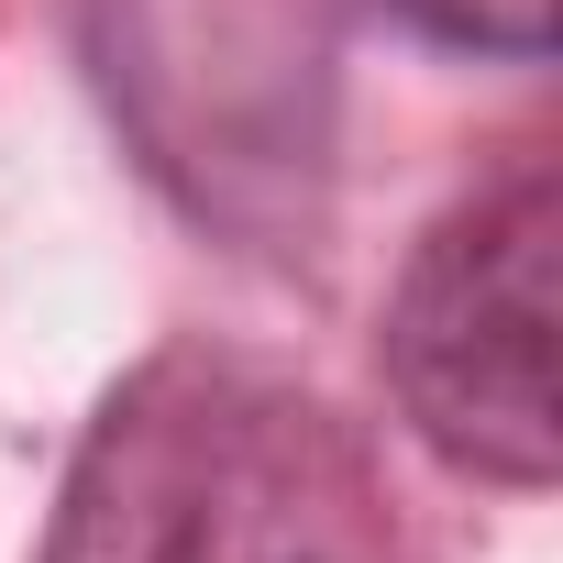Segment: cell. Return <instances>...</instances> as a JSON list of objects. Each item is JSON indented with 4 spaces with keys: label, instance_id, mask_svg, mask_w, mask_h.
<instances>
[{
    "label": "cell",
    "instance_id": "2",
    "mask_svg": "<svg viewBox=\"0 0 563 563\" xmlns=\"http://www.w3.org/2000/svg\"><path fill=\"white\" fill-rule=\"evenodd\" d=\"M89 56L188 221L265 254L321 232L343 0H89Z\"/></svg>",
    "mask_w": 563,
    "mask_h": 563
},
{
    "label": "cell",
    "instance_id": "1",
    "mask_svg": "<svg viewBox=\"0 0 563 563\" xmlns=\"http://www.w3.org/2000/svg\"><path fill=\"white\" fill-rule=\"evenodd\" d=\"M45 563H398V508L332 398L166 343L78 431Z\"/></svg>",
    "mask_w": 563,
    "mask_h": 563
},
{
    "label": "cell",
    "instance_id": "3",
    "mask_svg": "<svg viewBox=\"0 0 563 563\" xmlns=\"http://www.w3.org/2000/svg\"><path fill=\"white\" fill-rule=\"evenodd\" d=\"M552 265H563V177L519 155L497 188L453 199L387 299V387L409 431L486 486H552L563 409H552Z\"/></svg>",
    "mask_w": 563,
    "mask_h": 563
},
{
    "label": "cell",
    "instance_id": "4",
    "mask_svg": "<svg viewBox=\"0 0 563 563\" xmlns=\"http://www.w3.org/2000/svg\"><path fill=\"white\" fill-rule=\"evenodd\" d=\"M387 12L453 56H508V67L552 56V0H387Z\"/></svg>",
    "mask_w": 563,
    "mask_h": 563
}]
</instances>
